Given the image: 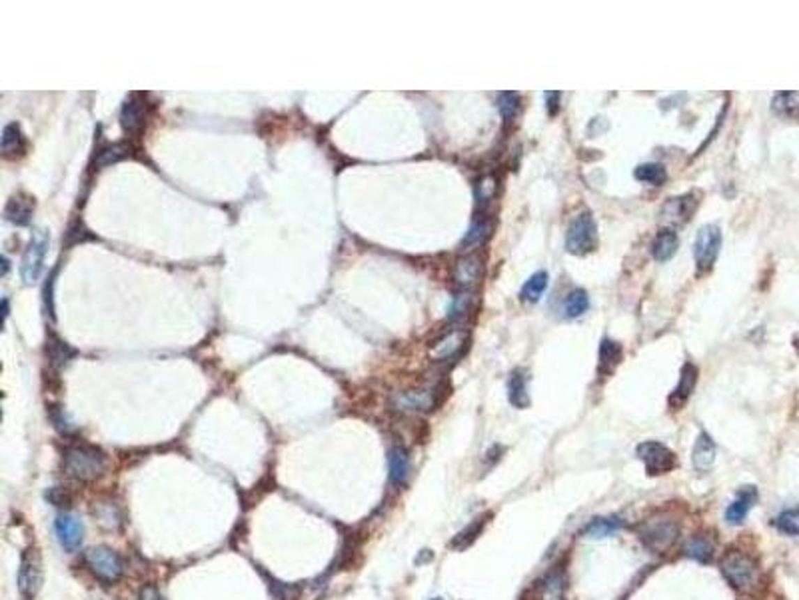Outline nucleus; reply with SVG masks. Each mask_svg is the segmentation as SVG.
<instances>
[{
  "instance_id": "nucleus-9",
  "label": "nucleus",
  "mask_w": 799,
  "mask_h": 600,
  "mask_svg": "<svg viewBox=\"0 0 799 600\" xmlns=\"http://www.w3.org/2000/svg\"><path fill=\"white\" fill-rule=\"evenodd\" d=\"M722 248V230L715 225H706L699 228L694 244V258H696L697 269L710 270L715 262Z\"/></svg>"
},
{
  "instance_id": "nucleus-6",
  "label": "nucleus",
  "mask_w": 799,
  "mask_h": 600,
  "mask_svg": "<svg viewBox=\"0 0 799 600\" xmlns=\"http://www.w3.org/2000/svg\"><path fill=\"white\" fill-rule=\"evenodd\" d=\"M440 403H442V398H440L438 387L404 390V392L392 394V406L400 412H429Z\"/></svg>"
},
{
  "instance_id": "nucleus-3",
  "label": "nucleus",
  "mask_w": 799,
  "mask_h": 600,
  "mask_svg": "<svg viewBox=\"0 0 799 600\" xmlns=\"http://www.w3.org/2000/svg\"><path fill=\"white\" fill-rule=\"evenodd\" d=\"M678 532H680V526L676 520L667 516H657L639 526V540L653 553H664L676 542Z\"/></svg>"
},
{
  "instance_id": "nucleus-33",
  "label": "nucleus",
  "mask_w": 799,
  "mask_h": 600,
  "mask_svg": "<svg viewBox=\"0 0 799 600\" xmlns=\"http://www.w3.org/2000/svg\"><path fill=\"white\" fill-rule=\"evenodd\" d=\"M472 304H474V294H472L470 290H462V292H458V294L452 299V304H450V308H448V318H450V320H459V318H464V316L472 310Z\"/></svg>"
},
{
  "instance_id": "nucleus-10",
  "label": "nucleus",
  "mask_w": 799,
  "mask_h": 600,
  "mask_svg": "<svg viewBox=\"0 0 799 600\" xmlns=\"http://www.w3.org/2000/svg\"><path fill=\"white\" fill-rule=\"evenodd\" d=\"M637 456L646 465L650 474H666L676 466V454L666 444L648 440L637 447Z\"/></svg>"
},
{
  "instance_id": "nucleus-28",
  "label": "nucleus",
  "mask_w": 799,
  "mask_h": 600,
  "mask_svg": "<svg viewBox=\"0 0 799 600\" xmlns=\"http://www.w3.org/2000/svg\"><path fill=\"white\" fill-rule=\"evenodd\" d=\"M508 396H510V403L516 406V408H528L530 406V394H528V387H526V376L522 370H514L512 378L508 382Z\"/></svg>"
},
{
  "instance_id": "nucleus-8",
  "label": "nucleus",
  "mask_w": 799,
  "mask_h": 600,
  "mask_svg": "<svg viewBox=\"0 0 799 600\" xmlns=\"http://www.w3.org/2000/svg\"><path fill=\"white\" fill-rule=\"evenodd\" d=\"M46 250H48V234L45 230H36L30 239L26 253L22 256V264H20V276L26 285L38 280L40 272L45 269Z\"/></svg>"
},
{
  "instance_id": "nucleus-5",
  "label": "nucleus",
  "mask_w": 799,
  "mask_h": 600,
  "mask_svg": "<svg viewBox=\"0 0 799 600\" xmlns=\"http://www.w3.org/2000/svg\"><path fill=\"white\" fill-rule=\"evenodd\" d=\"M84 560H86V564H89V569L100 578V580H104V583H108V585H112V583H116L120 576H122V560H120V556L114 553V550H110L108 546H94V548H89L86 553H84Z\"/></svg>"
},
{
  "instance_id": "nucleus-31",
  "label": "nucleus",
  "mask_w": 799,
  "mask_h": 600,
  "mask_svg": "<svg viewBox=\"0 0 799 600\" xmlns=\"http://www.w3.org/2000/svg\"><path fill=\"white\" fill-rule=\"evenodd\" d=\"M634 177L644 184H653V186H662L667 180V170L664 165H657V163H646V165H639L634 172Z\"/></svg>"
},
{
  "instance_id": "nucleus-19",
  "label": "nucleus",
  "mask_w": 799,
  "mask_h": 600,
  "mask_svg": "<svg viewBox=\"0 0 799 600\" xmlns=\"http://www.w3.org/2000/svg\"><path fill=\"white\" fill-rule=\"evenodd\" d=\"M692 460L699 472H708L713 463H715V444L708 433H701L697 436L696 447L692 452Z\"/></svg>"
},
{
  "instance_id": "nucleus-36",
  "label": "nucleus",
  "mask_w": 799,
  "mask_h": 600,
  "mask_svg": "<svg viewBox=\"0 0 799 600\" xmlns=\"http://www.w3.org/2000/svg\"><path fill=\"white\" fill-rule=\"evenodd\" d=\"M20 149H22V133H20L18 124H8L2 133V152L8 156V154L18 152Z\"/></svg>"
},
{
  "instance_id": "nucleus-4",
  "label": "nucleus",
  "mask_w": 799,
  "mask_h": 600,
  "mask_svg": "<svg viewBox=\"0 0 799 600\" xmlns=\"http://www.w3.org/2000/svg\"><path fill=\"white\" fill-rule=\"evenodd\" d=\"M722 572L727 578V583L736 586L738 590H752L757 583V569L755 562L749 556L741 553H731L724 558L722 562Z\"/></svg>"
},
{
  "instance_id": "nucleus-2",
  "label": "nucleus",
  "mask_w": 799,
  "mask_h": 600,
  "mask_svg": "<svg viewBox=\"0 0 799 600\" xmlns=\"http://www.w3.org/2000/svg\"><path fill=\"white\" fill-rule=\"evenodd\" d=\"M598 246V225L593 220L592 212L584 210L568 226L565 232V248L570 255L584 256L590 255Z\"/></svg>"
},
{
  "instance_id": "nucleus-21",
  "label": "nucleus",
  "mask_w": 799,
  "mask_h": 600,
  "mask_svg": "<svg viewBox=\"0 0 799 600\" xmlns=\"http://www.w3.org/2000/svg\"><path fill=\"white\" fill-rule=\"evenodd\" d=\"M622 526V518H618V516H600V518L590 520L586 528L581 530V534L588 539H607V537H614L616 532H620Z\"/></svg>"
},
{
  "instance_id": "nucleus-26",
  "label": "nucleus",
  "mask_w": 799,
  "mask_h": 600,
  "mask_svg": "<svg viewBox=\"0 0 799 600\" xmlns=\"http://www.w3.org/2000/svg\"><path fill=\"white\" fill-rule=\"evenodd\" d=\"M683 553L697 562H711L713 555H715V546L708 537H692V539L685 540Z\"/></svg>"
},
{
  "instance_id": "nucleus-35",
  "label": "nucleus",
  "mask_w": 799,
  "mask_h": 600,
  "mask_svg": "<svg viewBox=\"0 0 799 600\" xmlns=\"http://www.w3.org/2000/svg\"><path fill=\"white\" fill-rule=\"evenodd\" d=\"M498 195V179L494 174H484L475 182V200L478 204H488Z\"/></svg>"
},
{
  "instance_id": "nucleus-29",
  "label": "nucleus",
  "mask_w": 799,
  "mask_h": 600,
  "mask_svg": "<svg viewBox=\"0 0 799 600\" xmlns=\"http://www.w3.org/2000/svg\"><path fill=\"white\" fill-rule=\"evenodd\" d=\"M388 466H390V480L394 484H402L404 480L408 479V472H410V458H408V452L404 449H394L388 456Z\"/></svg>"
},
{
  "instance_id": "nucleus-44",
  "label": "nucleus",
  "mask_w": 799,
  "mask_h": 600,
  "mask_svg": "<svg viewBox=\"0 0 799 600\" xmlns=\"http://www.w3.org/2000/svg\"><path fill=\"white\" fill-rule=\"evenodd\" d=\"M140 600H164L162 594L154 588V586H146V588H142V592H140Z\"/></svg>"
},
{
  "instance_id": "nucleus-16",
  "label": "nucleus",
  "mask_w": 799,
  "mask_h": 600,
  "mask_svg": "<svg viewBox=\"0 0 799 600\" xmlns=\"http://www.w3.org/2000/svg\"><path fill=\"white\" fill-rule=\"evenodd\" d=\"M696 382H697L696 366H694L692 362L683 364L680 375V382H678V387H676V390H674L671 396H669V405L676 406V408H680L681 405H685V400L692 396V392L696 389Z\"/></svg>"
},
{
  "instance_id": "nucleus-30",
  "label": "nucleus",
  "mask_w": 799,
  "mask_h": 600,
  "mask_svg": "<svg viewBox=\"0 0 799 600\" xmlns=\"http://www.w3.org/2000/svg\"><path fill=\"white\" fill-rule=\"evenodd\" d=\"M590 308V297L584 288H574L563 300V315L565 318H577L586 315Z\"/></svg>"
},
{
  "instance_id": "nucleus-41",
  "label": "nucleus",
  "mask_w": 799,
  "mask_h": 600,
  "mask_svg": "<svg viewBox=\"0 0 799 600\" xmlns=\"http://www.w3.org/2000/svg\"><path fill=\"white\" fill-rule=\"evenodd\" d=\"M48 352H50V360L54 362V366H62L70 360V357H75V350L68 348L64 343H59V340L50 345Z\"/></svg>"
},
{
  "instance_id": "nucleus-39",
  "label": "nucleus",
  "mask_w": 799,
  "mask_h": 600,
  "mask_svg": "<svg viewBox=\"0 0 799 600\" xmlns=\"http://www.w3.org/2000/svg\"><path fill=\"white\" fill-rule=\"evenodd\" d=\"M775 525L777 528L785 532V534H799V510H784L777 518H775Z\"/></svg>"
},
{
  "instance_id": "nucleus-37",
  "label": "nucleus",
  "mask_w": 799,
  "mask_h": 600,
  "mask_svg": "<svg viewBox=\"0 0 799 600\" xmlns=\"http://www.w3.org/2000/svg\"><path fill=\"white\" fill-rule=\"evenodd\" d=\"M128 154V147L124 144H112V147H106L98 152L96 156V166L102 168V166L112 165V163H119L120 158H124Z\"/></svg>"
},
{
  "instance_id": "nucleus-42",
  "label": "nucleus",
  "mask_w": 799,
  "mask_h": 600,
  "mask_svg": "<svg viewBox=\"0 0 799 600\" xmlns=\"http://www.w3.org/2000/svg\"><path fill=\"white\" fill-rule=\"evenodd\" d=\"M546 96V108H548L549 117H556L558 110H560V98H562V92L558 90H549L544 94Z\"/></svg>"
},
{
  "instance_id": "nucleus-7",
  "label": "nucleus",
  "mask_w": 799,
  "mask_h": 600,
  "mask_svg": "<svg viewBox=\"0 0 799 600\" xmlns=\"http://www.w3.org/2000/svg\"><path fill=\"white\" fill-rule=\"evenodd\" d=\"M43 586V560L36 548H26L20 570H18V590L26 600H32Z\"/></svg>"
},
{
  "instance_id": "nucleus-13",
  "label": "nucleus",
  "mask_w": 799,
  "mask_h": 600,
  "mask_svg": "<svg viewBox=\"0 0 799 600\" xmlns=\"http://www.w3.org/2000/svg\"><path fill=\"white\" fill-rule=\"evenodd\" d=\"M696 204L697 200H694L692 193L669 198L666 204H664V209H662V216H664V220H667V223L683 225L692 216V212L696 210Z\"/></svg>"
},
{
  "instance_id": "nucleus-34",
  "label": "nucleus",
  "mask_w": 799,
  "mask_h": 600,
  "mask_svg": "<svg viewBox=\"0 0 799 600\" xmlns=\"http://www.w3.org/2000/svg\"><path fill=\"white\" fill-rule=\"evenodd\" d=\"M498 110L505 122L514 120L518 117L519 110V94L518 92H500L498 94Z\"/></svg>"
},
{
  "instance_id": "nucleus-15",
  "label": "nucleus",
  "mask_w": 799,
  "mask_h": 600,
  "mask_svg": "<svg viewBox=\"0 0 799 600\" xmlns=\"http://www.w3.org/2000/svg\"><path fill=\"white\" fill-rule=\"evenodd\" d=\"M466 340H468V334L464 330H450L448 334H444L436 345L432 346V359L446 360L456 357V354L462 352Z\"/></svg>"
},
{
  "instance_id": "nucleus-38",
  "label": "nucleus",
  "mask_w": 799,
  "mask_h": 600,
  "mask_svg": "<svg viewBox=\"0 0 799 600\" xmlns=\"http://www.w3.org/2000/svg\"><path fill=\"white\" fill-rule=\"evenodd\" d=\"M96 516H98V520L106 528H116L122 523L120 520V512L114 502H100L98 509H96Z\"/></svg>"
},
{
  "instance_id": "nucleus-25",
  "label": "nucleus",
  "mask_w": 799,
  "mask_h": 600,
  "mask_svg": "<svg viewBox=\"0 0 799 600\" xmlns=\"http://www.w3.org/2000/svg\"><path fill=\"white\" fill-rule=\"evenodd\" d=\"M771 110L782 119H799V92H777L771 100Z\"/></svg>"
},
{
  "instance_id": "nucleus-32",
  "label": "nucleus",
  "mask_w": 799,
  "mask_h": 600,
  "mask_svg": "<svg viewBox=\"0 0 799 600\" xmlns=\"http://www.w3.org/2000/svg\"><path fill=\"white\" fill-rule=\"evenodd\" d=\"M484 525H486V518H475L472 525L466 526L462 532H458V534L454 537V540L450 542V546H452V548H456V550H464V548H468V546H470V544H472V542H474V540L480 537V532H482Z\"/></svg>"
},
{
  "instance_id": "nucleus-27",
  "label": "nucleus",
  "mask_w": 799,
  "mask_h": 600,
  "mask_svg": "<svg viewBox=\"0 0 799 600\" xmlns=\"http://www.w3.org/2000/svg\"><path fill=\"white\" fill-rule=\"evenodd\" d=\"M622 357H623L622 345L616 343V340L604 338L602 345H600V373H604V375L611 373V370L620 364Z\"/></svg>"
},
{
  "instance_id": "nucleus-23",
  "label": "nucleus",
  "mask_w": 799,
  "mask_h": 600,
  "mask_svg": "<svg viewBox=\"0 0 799 600\" xmlns=\"http://www.w3.org/2000/svg\"><path fill=\"white\" fill-rule=\"evenodd\" d=\"M32 210H34V202L29 196H15L8 200L4 214L10 223H15L18 226L29 225L30 216H32Z\"/></svg>"
},
{
  "instance_id": "nucleus-17",
  "label": "nucleus",
  "mask_w": 799,
  "mask_h": 600,
  "mask_svg": "<svg viewBox=\"0 0 799 600\" xmlns=\"http://www.w3.org/2000/svg\"><path fill=\"white\" fill-rule=\"evenodd\" d=\"M678 246H680V239H678V232L671 230V228H664L657 232V237L651 242V255L657 262H667L671 256L678 253Z\"/></svg>"
},
{
  "instance_id": "nucleus-24",
  "label": "nucleus",
  "mask_w": 799,
  "mask_h": 600,
  "mask_svg": "<svg viewBox=\"0 0 799 600\" xmlns=\"http://www.w3.org/2000/svg\"><path fill=\"white\" fill-rule=\"evenodd\" d=\"M548 283H549L548 272L540 270V272H535V274H532V276L526 280V285L522 286L519 297H522L524 302L535 304V302H540L542 297H544V292H546V288H548Z\"/></svg>"
},
{
  "instance_id": "nucleus-18",
  "label": "nucleus",
  "mask_w": 799,
  "mask_h": 600,
  "mask_svg": "<svg viewBox=\"0 0 799 600\" xmlns=\"http://www.w3.org/2000/svg\"><path fill=\"white\" fill-rule=\"evenodd\" d=\"M144 117H146V106H144V100L140 96L128 98L122 106L120 119H122V126L126 133H136L144 124Z\"/></svg>"
},
{
  "instance_id": "nucleus-45",
  "label": "nucleus",
  "mask_w": 799,
  "mask_h": 600,
  "mask_svg": "<svg viewBox=\"0 0 799 600\" xmlns=\"http://www.w3.org/2000/svg\"><path fill=\"white\" fill-rule=\"evenodd\" d=\"M2 315H4V318L8 316V300L2 299Z\"/></svg>"
},
{
  "instance_id": "nucleus-22",
  "label": "nucleus",
  "mask_w": 799,
  "mask_h": 600,
  "mask_svg": "<svg viewBox=\"0 0 799 600\" xmlns=\"http://www.w3.org/2000/svg\"><path fill=\"white\" fill-rule=\"evenodd\" d=\"M492 232H494V220L492 218H488V216L475 218L472 226H470V230H468V234L462 240V250H468L472 246L484 244L492 237Z\"/></svg>"
},
{
  "instance_id": "nucleus-12",
  "label": "nucleus",
  "mask_w": 799,
  "mask_h": 600,
  "mask_svg": "<svg viewBox=\"0 0 799 600\" xmlns=\"http://www.w3.org/2000/svg\"><path fill=\"white\" fill-rule=\"evenodd\" d=\"M484 270V258L480 255H466L456 260L454 267V280L458 283L464 290L474 286Z\"/></svg>"
},
{
  "instance_id": "nucleus-11",
  "label": "nucleus",
  "mask_w": 799,
  "mask_h": 600,
  "mask_svg": "<svg viewBox=\"0 0 799 600\" xmlns=\"http://www.w3.org/2000/svg\"><path fill=\"white\" fill-rule=\"evenodd\" d=\"M54 530H56V537H59L60 544L66 548V550H75L80 546V542L84 539V526L82 523L70 516V514H60L54 523Z\"/></svg>"
},
{
  "instance_id": "nucleus-47",
  "label": "nucleus",
  "mask_w": 799,
  "mask_h": 600,
  "mask_svg": "<svg viewBox=\"0 0 799 600\" xmlns=\"http://www.w3.org/2000/svg\"><path fill=\"white\" fill-rule=\"evenodd\" d=\"M434 600H442V599H434Z\"/></svg>"
},
{
  "instance_id": "nucleus-43",
  "label": "nucleus",
  "mask_w": 799,
  "mask_h": 600,
  "mask_svg": "<svg viewBox=\"0 0 799 600\" xmlns=\"http://www.w3.org/2000/svg\"><path fill=\"white\" fill-rule=\"evenodd\" d=\"M52 420H54V424H56V428H59L60 433H70L75 428V426L68 424V420L62 417L60 410H52Z\"/></svg>"
},
{
  "instance_id": "nucleus-46",
  "label": "nucleus",
  "mask_w": 799,
  "mask_h": 600,
  "mask_svg": "<svg viewBox=\"0 0 799 600\" xmlns=\"http://www.w3.org/2000/svg\"><path fill=\"white\" fill-rule=\"evenodd\" d=\"M6 272H8V260L2 258V274H6Z\"/></svg>"
},
{
  "instance_id": "nucleus-20",
  "label": "nucleus",
  "mask_w": 799,
  "mask_h": 600,
  "mask_svg": "<svg viewBox=\"0 0 799 600\" xmlns=\"http://www.w3.org/2000/svg\"><path fill=\"white\" fill-rule=\"evenodd\" d=\"M565 574L562 570H551L548 576L538 585L540 600H563L565 599Z\"/></svg>"
},
{
  "instance_id": "nucleus-14",
  "label": "nucleus",
  "mask_w": 799,
  "mask_h": 600,
  "mask_svg": "<svg viewBox=\"0 0 799 600\" xmlns=\"http://www.w3.org/2000/svg\"><path fill=\"white\" fill-rule=\"evenodd\" d=\"M757 500V490H755V486H743L740 493H738V498L727 507V510H725V518H727V523L729 525H741L743 520H745V516H747V512L752 510V507H754V502Z\"/></svg>"
},
{
  "instance_id": "nucleus-1",
  "label": "nucleus",
  "mask_w": 799,
  "mask_h": 600,
  "mask_svg": "<svg viewBox=\"0 0 799 600\" xmlns=\"http://www.w3.org/2000/svg\"><path fill=\"white\" fill-rule=\"evenodd\" d=\"M104 454L96 447L78 444L64 452V470L78 480H94L104 472Z\"/></svg>"
},
{
  "instance_id": "nucleus-40",
  "label": "nucleus",
  "mask_w": 799,
  "mask_h": 600,
  "mask_svg": "<svg viewBox=\"0 0 799 600\" xmlns=\"http://www.w3.org/2000/svg\"><path fill=\"white\" fill-rule=\"evenodd\" d=\"M46 500H48L52 507H56V509H70V507H73V495H70V490L64 488V486H52V488H48V490H46Z\"/></svg>"
}]
</instances>
